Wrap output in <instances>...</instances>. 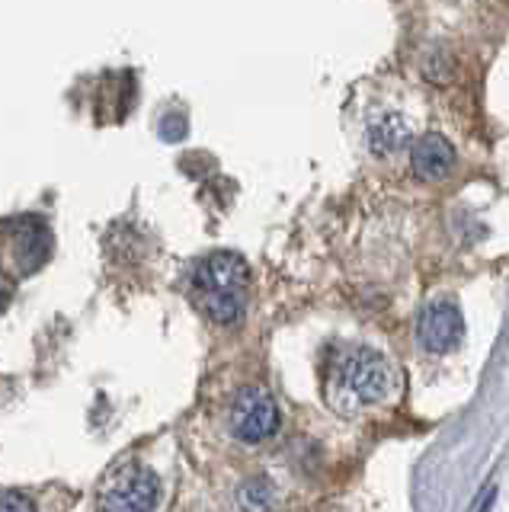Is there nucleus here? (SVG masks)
<instances>
[{"mask_svg": "<svg viewBox=\"0 0 509 512\" xmlns=\"http://www.w3.org/2000/svg\"><path fill=\"white\" fill-rule=\"evenodd\" d=\"M231 432L234 439L247 445H260L276 436L279 429V407L266 388H244L231 404Z\"/></svg>", "mask_w": 509, "mask_h": 512, "instance_id": "3", "label": "nucleus"}, {"mask_svg": "<svg viewBox=\"0 0 509 512\" xmlns=\"http://www.w3.org/2000/svg\"><path fill=\"white\" fill-rule=\"evenodd\" d=\"M157 493H161V484H157L154 471L129 468L106 487L103 512H154Z\"/></svg>", "mask_w": 509, "mask_h": 512, "instance_id": "4", "label": "nucleus"}, {"mask_svg": "<svg viewBox=\"0 0 509 512\" xmlns=\"http://www.w3.org/2000/svg\"><path fill=\"white\" fill-rule=\"evenodd\" d=\"M417 336H420V346L426 352H433V356H445V352H452L461 336H465V320H461V311L455 308L452 301H436L429 304L420 317V327H417Z\"/></svg>", "mask_w": 509, "mask_h": 512, "instance_id": "5", "label": "nucleus"}, {"mask_svg": "<svg viewBox=\"0 0 509 512\" xmlns=\"http://www.w3.org/2000/svg\"><path fill=\"white\" fill-rule=\"evenodd\" d=\"M0 512H36L33 500L20 490H7L4 500H0Z\"/></svg>", "mask_w": 509, "mask_h": 512, "instance_id": "9", "label": "nucleus"}, {"mask_svg": "<svg viewBox=\"0 0 509 512\" xmlns=\"http://www.w3.org/2000/svg\"><path fill=\"white\" fill-rule=\"evenodd\" d=\"M455 167V148L449 144V138L442 135H423L410 151V170L426 183H436L442 176H449Z\"/></svg>", "mask_w": 509, "mask_h": 512, "instance_id": "6", "label": "nucleus"}, {"mask_svg": "<svg viewBox=\"0 0 509 512\" xmlns=\"http://www.w3.org/2000/svg\"><path fill=\"white\" fill-rule=\"evenodd\" d=\"M410 141V125L404 122V116H397V112H388V116H381L372 128H369V144L375 154H397Z\"/></svg>", "mask_w": 509, "mask_h": 512, "instance_id": "8", "label": "nucleus"}, {"mask_svg": "<svg viewBox=\"0 0 509 512\" xmlns=\"http://www.w3.org/2000/svg\"><path fill=\"white\" fill-rule=\"evenodd\" d=\"M20 234H13V247H17V260L26 269H36L45 263V256L52 250V234L45 231V224L36 218H20Z\"/></svg>", "mask_w": 509, "mask_h": 512, "instance_id": "7", "label": "nucleus"}, {"mask_svg": "<svg viewBox=\"0 0 509 512\" xmlns=\"http://www.w3.org/2000/svg\"><path fill=\"white\" fill-rule=\"evenodd\" d=\"M397 394V375L385 356L372 349H343L327 375V404L343 416L391 404Z\"/></svg>", "mask_w": 509, "mask_h": 512, "instance_id": "1", "label": "nucleus"}, {"mask_svg": "<svg viewBox=\"0 0 509 512\" xmlns=\"http://www.w3.org/2000/svg\"><path fill=\"white\" fill-rule=\"evenodd\" d=\"M250 269L237 253H212L193 272L199 311L215 324H237L247 311Z\"/></svg>", "mask_w": 509, "mask_h": 512, "instance_id": "2", "label": "nucleus"}]
</instances>
